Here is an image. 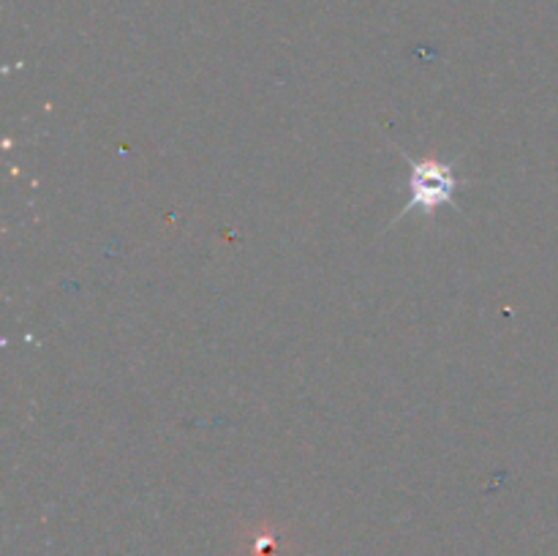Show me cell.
Listing matches in <instances>:
<instances>
[{
	"label": "cell",
	"mask_w": 558,
	"mask_h": 556,
	"mask_svg": "<svg viewBox=\"0 0 558 556\" xmlns=\"http://www.w3.org/2000/svg\"><path fill=\"white\" fill-rule=\"evenodd\" d=\"M409 167V202L403 205L401 216L420 210L423 216H434L441 207L456 205V194L461 180L456 178V164L441 158H412L407 156Z\"/></svg>",
	"instance_id": "obj_1"
}]
</instances>
